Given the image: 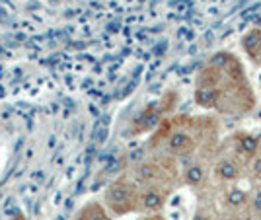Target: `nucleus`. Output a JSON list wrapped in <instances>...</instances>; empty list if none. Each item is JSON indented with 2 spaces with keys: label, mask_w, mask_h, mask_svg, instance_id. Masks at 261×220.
Listing matches in <instances>:
<instances>
[{
  "label": "nucleus",
  "mask_w": 261,
  "mask_h": 220,
  "mask_svg": "<svg viewBox=\"0 0 261 220\" xmlns=\"http://www.w3.org/2000/svg\"><path fill=\"white\" fill-rule=\"evenodd\" d=\"M139 195H141V189L137 187L135 181H130L129 177H119L106 189L103 203L111 214L123 216L139 210Z\"/></svg>",
  "instance_id": "1"
},
{
  "label": "nucleus",
  "mask_w": 261,
  "mask_h": 220,
  "mask_svg": "<svg viewBox=\"0 0 261 220\" xmlns=\"http://www.w3.org/2000/svg\"><path fill=\"white\" fill-rule=\"evenodd\" d=\"M164 205H166V195L158 185H146L144 189H141L139 210H146L150 214H156L158 210H162Z\"/></svg>",
  "instance_id": "2"
},
{
  "label": "nucleus",
  "mask_w": 261,
  "mask_h": 220,
  "mask_svg": "<svg viewBox=\"0 0 261 220\" xmlns=\"http://www.w3.org/2000/svg\"><path fill=\"white\" fill-rule=\"evenodd\" d=\"M166 144H168V150H170L172 154L185 156L195 148V139L187 131H174L166 139Z\"/></svg>",
  "instance_id": "3"
},
{
  "label": "nucleus",
  "mask_w": 261,
  "mask_h": 220,
  "mask_svg": "<svg viewBox=\"0 0 261 220\" xmlns=\"http://www.w3.org/2000/svg\"><path fill=\"white\" fill-rule=\"evenodd\" d=\"M162 119V107L158 105V103H152V105H148L146 109L141 113V117L135 121L133 125V134H139V132H144V131H150L154 129L158 123Z\"/></svg>",
  "instance_id": "4"
},
{
  "label": "nucleus",
  "mask_w": 261,
  "mask_h": 220,
  "mask_svg": "<svg viewBox=\"0 0 261 220\" xmlns=\"http://www.w3.org/2000/svg\"><path fill=\"white\" fill-rule=\"evenodd\" d=\"M242 49L250 57L253 63H261V30L253 28L242 37Z\"/></svg>",
  "instance_id": "5"
},
{
  "label": "nucleus",
  "mask_w": 261,
  "mask_h": 220,
  "mask_svg": "<svg viewBox=\"0 0 261 220\" xmlns=\"http://www.w3.org/2000/svg\"><path fill=\"white\" fill-rule=\"evenodd\" d=\"M222 99V92L218 90V86H197L195 90V103L199 107H217Z\"/></svg>",
  "instance_id": "6"
},
{
  "label": "nucleus",
  "mask_w": 261,
  "mask_h": 220,
  "mask_svg": "<svg viewBox=\"0 0 261 220\" xmlns=\"http://www.w3.org/2000/svg\"><path fill=\"white\" fill-rule=\"evenodd\" d=\"M74 220H111L109 210L99 201H90L76 212Z\"/></svg>",
  "instance_id": "7"
},
{
  "label": "nucleus",
  "mask_w": 261,
  "mask_h": 220,
  "mask_svg": "<svg viewBox=\"0 0 261 220\" xmlns=\"http://www.w3.org/2000/svg\"><path fill=\"white\" fill-rule=\"evenodd\" d=\"M215 176L220 179V181H238L240 177H242V170H240V166L236 160H232V158H224V160H220L217 166H215Z\"/></svg>",
  "instance_id": "8"
},
{
  "label": "nucleus",
  "mask_w": 261,
  "mask_h": 220,
  "mask_svg": "<svg viewBox=\"0 0 261 220\" xmlns=\"http://www.w3.org/2000/svg\"><path fill=\"white\" fill-rule=\"evenodd\" d=\"M234 143H236V152L240 156H246V158H253L259 150V139L255 134H250V132L236 134Z\"/></svg>",
  "instance_id": "9"
},
{
  "label": "nucleus",
  "mask_w": 261,
  "mask_h": 220,
  "mask_svg": "<svg viewBox=\"0 0 261 220\" xmlns=\"http://www.w3.org/2000/svg\"><path fill=\"white\" fill-rule=\"evenodd\" d=\"M250 201V195H248V191L246 189L238 187V185H234V187H230L226 193H224V203H226V207L230 209H242L246 203Z\"/></svg>",
  "instance_id": "10"
},
{
  "label": "nucleus",
  "mask_w": 261,
  "mask_h": 220,
  "mask_svg": "<svg viewBox=\"0 0 261 220\" xmlns=\"http://www.w3.org/2000/svg\"><path fill=\"white\" fill-rule=\"evenodd\" d=\"M205 177H207V174H205V168L201 164H191L185 168L184 172V179L187 185H191V187H199L203 181H205Z\"/></svg>",
  "instance_id": "11"
},
{
  "label": "nucleus",
  "mask_w": 261,
  "mask_h": 220,
  "mask_svg": "<svg viewBox=\"0 0 261 220\" xmlns=\"http://www.w3.org/2000/svg\"><path fill=\"white\" fill-rule=\"evenodd\" d=\"M230 63H232V55L230 53H224V51H220V53H215V55L208 59V66H213V68H217V70H228Z\"/></svg>",
  "instance_id": "12"
},
{
  "label": "nucleus",
  "mask_w": 261,
  "mask_h": 220,
  "mask_svg": "<svg viewBox=\"0 0 261 220\" xmlns=\"http://www.w3.org/2000/svg\"><path fill=\"white\" fill-rule=\"evenodd\" d=\"M250 170H251V176L261 181V154H255L251 158Z\"/></svg>",
  "instance_id": "13"
},
{
  "label": "nucleus",
  "mask_w": 261,
  "mask_h": 220,
  "mask_svg": "<svg viewBox=\"0 0 261 220\" xmlns=\"http://www.w3.org/2000/svg\"><path fill=\"white\" fill-rule=\"evenodd\" d=\"M250 203H251V209L255 210L257 214H261V185L255 187V191H253V195H251V199H250Z\"/></svg>",
  "instance_id": "14"
},
{
  "label": "nucleus",
  "mask_w": 261,
  "mask_h": 220,
  "mask_svg": "<svg viewBox=\"0 0 261 220\" xmlns=\"http://www.w3.org/2000/svg\"><path fill=\"white\" fill-rule=\"evenodd\" d=\"M193 220H208L207 214H203V212H197L195 216H193Z\"/></svg>",
  "instance_id": "15"
},
{
  "label": "nucleus",
  "mask_w": 261,
  "mask_h": 220,
  "mask_svg": "<svg viewBox=\"0 0 261 220\" xmlns=\"http://www.w3.org/2000/svg\"><path fill=\"white\" fill-rule=\"evenodd\" d=\"M141 220H164L162 216H158V214H150V216H144V218Z\"/></svg>",
  "instance_id": "16"
},
{
  "label": "nucleus",
  "mask_w": 261,
  "mask_h": 220,
  "mask_svg": "<svg viewBox=\"0 0 261 220\" xmlns=\"http://www.w3.org/2000/svg\"><path fill=\"white\" fill-rule=\"evenodd\" d=\"M234 220H251V218H250V216H236Z\"/></svg>",
  "instance_id": "17"
},
{
  "label": "nucleus",
  "mask_w": 261,
  "mask_h": 220,
  "mask_svg": "<svg viewBox=\"0 0 261 220\" xmlns=\"http://www.w3.org/2000/svg\"><path fill=\"white\" fill-rule=\"evenodd\" d=\"M12 220H25V216H22V214H18V216H14Z\"/></svg>",
  "instance_id": "18"
}]
</instances>
